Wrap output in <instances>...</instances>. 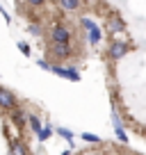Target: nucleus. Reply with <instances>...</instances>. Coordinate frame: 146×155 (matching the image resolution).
Masks as SVG:
<instances>
[{"mask_svg":"<svg viewBox=\"0 0 146 155\" xmlns=\"http://www.w3.org/2000/svg\"><path fill=\"white\" fill-rule=\"evenodd\" d=\"M50 71H53L55 75H59V78H66V80H73V82H78V80H80V73L75 71V68H62V66H53Z\"/></svg>","mask_w":146,"mask_h":155,"instance_id":"nucleus-5","label":"nucleus"},{"mask_svg":"<svg viewBox=\"0 0 146 155\" xmlns=\"http://www.w3.org/2000/svg\"><path fill=\"white\" fill-rule=\"evenodd\" d=\"M130 41H117L114 39L112 44H110V48H107V57L112 59V62H119L121 57H126L128 53H130Z\"/></svg>","mask_w":146,"mask_h":155,"instance_id":"nucleus-1","label":"nucleus"},{"mask_svg":"<svg viewBox=\"0 0 146 155\" xmlns=\"http://www.w3.org/2000/svg\"><path fill=\"white\" fill-rule=\"evenodd\" d=\"M80 23H82V28L87 30V39H89V44H91V46H98V44H101V39H103L101 28H98V25L94 23L91 18H87V16H85Z\"/></svg>","mask_w":146,"mask_h":155,"instance_id":"nucleus-2","label":"nucleus"},{"mask_svg":"<svg viewBox=\"0 0 146 155\" xmlns=\"http://www.w3.org/2000/svg\"><path fill=\"white\" fill-rule=\"evenodd\" d=\"M14 123L16 126H23V114L21 112H14Z\"/></svg>","mask_w":146,"mask_h":155,"instance_id":"nucleus-16","label":"nucleus"},{"mask_svg":"<svg viewBox=\"0 0 146 155\" xmlns=\"http://www.w3.org/2000/svg\"><path fill=\"white\" fill-rule=\"evenodd\" d=\"M18 48H21V53H23V55H30V46H28V44H23V41H21Z\"/></svg>","mask_w":146,"mask_h":155,"instance_id":"nucleus-17","label":"nucleus"},{"mask_svg":"<svg viewBox=\"0 0 146 155\" xmlns=\"http://www.w3.org/2000/svg\"><path fill=\"white\" fill-rule=\"evenodd\" d=\"M57 132H59V135H62V137H64V139H68V141H73V132H71V130H66V128H59V130H57Z\"/></svg>","mask_w":146,"mask_h":155,"instance_id":"nucleus-14","label":"nucleus"},{"mask_svg":"<svg viewBox=\"0 0 146 155\" xmlns=\"http://www.w3.org/2000/svg\"><path fill=\"white\" fill-rule=\"evenodd\" d=\"M30 128H32V130L39 135V130H41V121L37 119V116H30Z\"/></svg>","mask_w":146,"mask_h":155,"instance_id":"nucleus-10","label":"nucleus"},{"mask_svg":"<svg viewBox=\"0 0 146 155\" xmlns=\"http://www.w3.org/2000/svg\"><path fill=\"white\" fill-rule=\"evenodd\" d=\"M28 2H30V5H32V7H41V5H44V2H46V0H28Z\"/></svg>","mask_w":146,"mask_h":155,"instance_id":"nucleus-18","label":"nucleus"},{"mask_svg":"<svg viewBox=\"0 0 146 155\" xmlns=\"http://www.w3.org/2000/svg\"><path fill=\"white\" fill-rule=\"evenodd\" d=\"M50 135H53V128H50V126H46V128H41V130H39V139H48V137Z\"/></svg>","mask_w":146,"mask_h":155,"instance_id":"nucleus-12","label":"nucleus"},{"mask_svg":"<svg viewBox=\"0 0 146 155\" xmlns=\"http://www.w3.org/2000/svg\"><path fill=\"white\" fill-rule=\"evenodd\" d=\"M50 53H53L55 59H66L68 55H71V46H68V44H55V41H53Z\"/></svg>","mask_w":146,"mask_h":155,"instance_id":"nucleus-6","label":"nucleus"},{"mask_svg":"<svg viewBox=\"0 0 146 155\" xmlns=\"http://www.w3.org/2000/svg\"><path fill=\"white\" fill-rule=\"evenodd\" d=\"M0 105H2V107H14L16 105L14 94H9L7 89H0Z\"/></svg>","mask_w":146,"mask_h":155,"instance_id":"nucleus-7","label":"nucleus"},{"mask_svg":"<svg viewBox=\"0 0 146 155\" xmlns=\"http://www.w3.org/2000/svg\"><path fill=\"white\" fill-rule=\"evenodd\" d=\"M30 34H34V37H39V34H41V28H39V25H30Z\"/></svg>","mask_w":146,"mask_h":155,"instance_id":"nucleus-15","label":"nucleus"},{"mask_svg":"<svg viewBox=\"0 0 146 155\" xmlns=\"http://www.w3.org/2000/svg\"><path fill=\"white\" fill-rule=\"evenodd\" d=\"M12 155H28V150H25L23 144H18V141H12Z\"/></svg>","mask_w":146,"mask_h":155,"instance_id":"nucleus-9","label":"nucleus"},{"mask_svg":"<svg viewBox=\"0 0 146 155\" xmlns=\"http://www.w3.org/2000/svg\"><path fill=\"white\" fill-rule=\"evenodd\" d=\"M59 7L64 12H75L80 7V0H59Z\"/></svg>","mask_w":146,"mask_h":155,"instance_id":"nucleus-8","label":"nucleus"},{"mask_svg":"<svg viewBox=\"0 0 146 155\" xmlns=\"http://www.w3.org/2000/svg\"><path fill=\"white\" fill-rule=\"evenodd\" d=\"M50 39H53L55 44H68L71 41V30L66 25H55L50 30Z\"/></svg>","mask_w":146,"mask_h":155,"instance_id":"nucleus-4","label":"nucleus"},{"mask_svg":"<svg viewBox=\"0 0 146 155\" xmlns=\"http://www.w3.org/2000/svg\"><path fill=\"white\" fill-rule=\"evenodd\" d=\"M82 139H85V141H89V144H98V141H101V137L91 135V132H82Z\"/></svg>","mask_w":146,"mask_h":155,"instance_id":"nucleus-11","label":"nucleus"},{"mask_svg":"<svg viewBox=\"0 0 146 155\" xmlns=\"http://www.w3.org/2000/svg\"><path fill=\"white\" fill-rule=\"evenodd\" d=\"M114 132H117V139L121 141V144H128V135H126V130H123V128H117Z\"/></svg>","mask_w":146,"mask_h":155,"instance_id":"nucleus-13","label":"nucleus"},{"mask_svg":"<svg viewBox=\"0 0 146 155\" xmlns=\"http://www.w3.org/2000/svg\"><path fill=\"white\" fill-rule=\"evenodd\" d=\"M105 30H107L110 34H114V37H117L119 32H123V30H126V21L119 16V12H112V14L107 16V21H105Z\"/></svg>","mask_w":146,"mask_h":155,"instance_id":"nucleus-3","label":"nucleus"}]
</instances>
